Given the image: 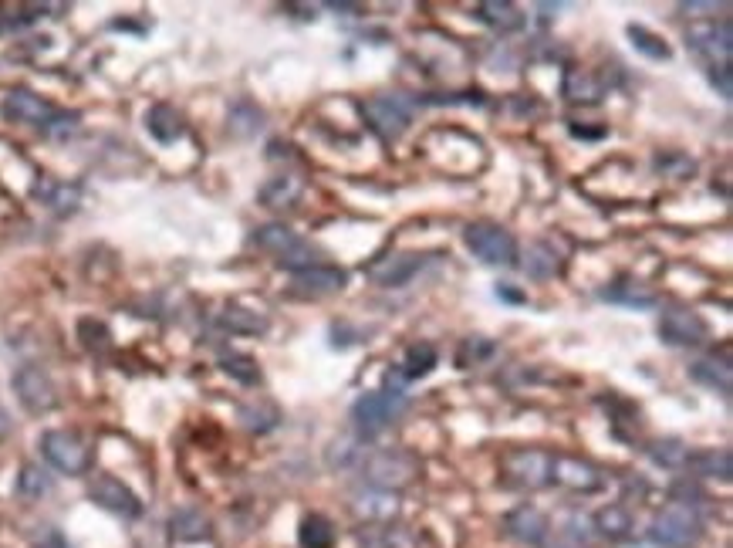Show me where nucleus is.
I'll return each instance as SVG.
<instances>
[{
  "label": "nucleus",
  "instance_id": "1",
  "mask_svg": "<svg viewBox=\"0 0 733 548\" xmlns=\"http://www.w3.org/2000/svg\"><path fill=\"white\" fill-rule=\"evenodd\" d=\"M406 393L399 390V386H389V390H375V393H365L359 400L352 403V427L359 433L362 440L375 437V433H382L386 427H392L402 413H406Z\"/></svg>",
  "mask_w": 733,
  "mask_h": 548
},
{
  "label": "nucleus",
  "instance_id": "2",
  "mask_svg": "<svg viewBox=\"0 0 733 548\" xmlns=\"http://www.w3.org/2000/svg\"><path fill=\"white\" fill-rule=\"evenodd\" d=\"M254 244L261 247V251L274 254L277 264H281V268H288V271H294V274L321 264L315 247L305 244L298 234L291 231V227H284V224H264V227H257V231H254Z\"/></svg>",
  "mask_w": 733,
  "mask_h": 548
},
{
  "label": "nucleus",
  "instance_id": "3",
  "mask_svg": "<svg viewBox=\"0 0 733 548\" xmlns=\"http://www.w3.org/2000/svg\"><path fill=\"white\" fill-rule=\"evenodd\" d=\"M700 515H696L693 505H683V501H673L669 508L659 511L649 525V538L652 545L659 548H686L690 542L700 538Z\"/></svg>",
  "mask_w": 733,
  "mask_h": 548
},
{
  "label": "nucleus",
  "instance_id": "4",
  "mask_svg": "<svg viewBox=\"0 0 733 548\" xmlns=\"http://www.w3.org/2000/svg\"><path fill=\"white\" fill-rule=\"evenodd\" d=\"M500 471H504V481L514 484V488L538 491V488H548V484L554 481V457L548 454V450L521 447V450L504 454Z\"/></svg>",
  "mask_w": 733,
  "mask_h": 548
},
{
  "label": "nucleus",
  "instance_id": "5",
  "mask_svg": "<svg viewBox=\"0 0 733 548\" xmlns=\"http://www.w3.org/2000/svg\"><path fill=\"white\" fill-rule=\"evenodd\" d=\"M463 241L480 261L490 264V268H514L517 264V241L511 231H504L500 224H490V220H480V224H470L463 231Z\"/></svg>",
  "mask_w": 733,
  "mask_h": 548
},
{
  "label": "nucleus",
  "instance_id": "6",
  "mask_svg": "<svg viewBox=\"0 0 733 548\" xmlns=\"http://www.w3.org/2000/svg\"><path fill=\"white\" fill-rule=\"evenodd\" d=\"M416 471H419V461L413 454H406V450H375V454H369L362 461L365 481L379 491L406 488V484L416 477Z\"/></svg>",
  "mask_w": 733,
  "mask_h": 548
},
{
  "label": "nucleus",
  "instance_id": "7",
  "mask_svg": "<svg viewBox=\"0 0 733 548\" xmlns=\"http://www.w3.org/2000/svg\"><path fill=\"white\" fill-rule=\"evenodd\" d=\"M41 454L55 471L68 477H82L92 464V450L75 430H48L41 437Z\"/></svg>",
  "mask_w": 733,
  "mask_h": 548
},
{
  "label": "nucleus",
  "instance_id": "8",
  "mask_svg": "<svg viewBox=\"0 0 733 548\" xmlns=\"http://www.w3.org/2000/svg\"><path fill=\"white\" fill-rule=\"evenodd\" d=\"M362 116L375 136L392 143V139H399L402 132L409 129L413 109H409V102L399 99V95H372V99L362 102Z\"/></svg>",
  "mask_w": 733,
  "mask_h": 548
},
{
  "label": "nucleus",
  "instance_id": "9",
  "mask_svg": "<svg viewBox=\"0 0 733 548\" xmlns=\"http://www.w3.org/2000/svg\"><path fill=\"white\" fill-rule=\"evenodd\" d=\"M706 329L703 315L693 312V308H683V305H673L666 308L663 318H659V339L666 342V346H676V349H690V346H703Z\"/></svg>",
  "mask_w": 733,
  "mask_h": 548
},
{
  "label": "nucleus",
  "instance_id": "10",
  "mask_svg": "<svg viewBox=\"0 0 733 548\" xmlns=\"http://www.w3.org/2000/svg\"><path fill=\"white\" fill-rule=\"evenodd\" d=\"M58 112L48 99H41L38 92H31V88H11V92L4 95V116L11 122H21V126H34L41 132H48L51 122L58 119Z\"/></svg>",
  "mask_w": 733,
  "mask_h": 548
},
{
  "label": "nucleus",
  "instance_id": "11",
  "mask_svg": "<svg viewBox=\"0 0 733 548\" xmlns=\"http://www.w3.org/2000/svg\"><path fill=\"white\" fill-rule=\"evenodd\" d=\"M14 393L21 400L24 410L31 413H48L58 406V390L51 383V376L41 366H21L14 373Z\"/></svg>",
  "mask_w": 733,
  "mask_h": 548
},
{
  "label": "nucleus",
  "instance_id": "12",
  "mask_svg": "<svg viewBox=\"0 0 733 548\" xmlns=\"http://www.w3.org/2000/svg\"><path fill=\"white\" fill-rule=\"evenodd\" d=\"M88 498H92L98 508L112 511V515H119V518H139L142 515V501L136 498V491L125 488L119 477H112V474L95 477L92 488H88Z\"/></svg>",
  "mask_w": 733,
  "mask_h": 548
},
{
  "label": "nucleus",
  "instance_id": "13",
  "mask_svg": "<svg viewBox=\"0 0 733 548\" xmlns=\"http://www.w3.org/2000/svg\"><path fill=\"white\" fill-rule=\"evenodd\" d=\"M426 261H429V254H416V251L386 254V258L369 264V278L382 288H402L406 281H413L416 274L426 268Z\"/></svg>",
  "mask_w": 733,
  "mask_h": 548
},
{
  "label": "nucleus",
  "instance_id": "14",
  "mask_svg": "<svg viewBox=\"0 0 733 548\" xmlns=\"http://www.w3.org/2000/svg\"><path fill=\"white\" fill-rule=\"evenodd\" d=\"M733 34H730V21H706V24H696V28L686 31V44L696 51V55H703V58H710L713 65H717V58H720V65L730 58V48H733Z\"/></svg>",
  "mask_w": 733,
  "mask_h": 548
},
{
  "label": "nucleus",
  "instance_id": "15",
  "mask_svg": "<svg viewBox=\"0 0 733 548\" xmlns=\"http://www.w3.org/2000/svg\"><path fill=\"white\" fill-rule=\"evenodd\" d=\"M554 481L565 484V488H571V491L592 494V491L602 488L605 477L595 464L581 461V457H554Z\"/></svg>",
  "mask_w": 733,
  "mask_h": 548
},
{
  "label": "nucleus",
  "instance_id": "16",
  "mask_svg": "<svg viewBox=\"0 0 733 548\" xmlns=\"http://www.w3.org/2000/svg\"><path fill=\"white\" fill-rule=\"evenodd\" d=\"M348 281V274L342 268H335V264H315V268H305L294 274V291L298 295H335V291H342Z\"/></svg>",
  "mask_w": 733,
  "mask_h": 548
},
{
  "label": "nucleus",
  "instance_id": "17",
  "mask_svg": "<svg viewBox=\"0 0 733 548\" xmlns=\"http://www.w3.org/2000/svg\"><path fill=\"white\" fill-rule=\"evenodd\" d=\"M504 525H507V535L517 538V542H524V545H541L551 532L548 518H544L534 505H521L517 511H511Z\"/></svg>",
  "mask_w": 733,
  "mask_h": 548
},
{
  "label": "nucleus",
  "instance_id": "18",
  "mask_svg": "<svg viewBox=\"0 0 733 548\" xmlns=\"http://www.w3.org/2000/svg\"><path fill=\"white\" fill-rule=\"evenodd\" d=\"M352 508H355V515L365 518V521H392L399 515V498H396V491L372 488L365 494H355Z\"/></svg>",
  "mask_w": 733,
  "mask_h": 548
},
{
  "label": "nucleus",
  "instance_id": "19",
  "mask_svg": "<svg viewBox=\"0 0 733 548\" xmlns=\"http://www.w3.org/2000/svg\"><path fill=\"white\" fill-rule=\"evenodd\" d=\"M477 17L484 24H490L494 31L500 34H511V31H521L527 17L521 14V7L507 4V0H487V4L477 7Z\"/></svg>",
  "mask_w": 733,
  "mask_h": 548
},
{
  "label": "nucleus",
  "instance_id": "20",
  "mask_svg": "<svg viewBox=\"0 0 733 548\" xmlns=\"http://www.w3.org/2000/svg\"><path fill=\"white\" fill-rule=\"evenodd\" d=\"M146 129H149V136L156 139V143H176V139L183 136V119H180V112L173 109V105H153V109L146 112Z\"/></svg>",
  "mask_w": 733,
  "mask_h": 548
},
{
  "label": "nucleus",
  "instance_id": "21",
  "mask_svg": "<svg viewBox=\"0 0 733 548\" xmlns=\"http://www.w3.org/2000/svg\"><path fill=\"white\" fill-rule=\"evenodd\" d=\"M217 322L234 335H264L267 325H271L267 322V315L254 312V308H244V305H227L217 315Z\"/></svg>",
  "mask_w": 733,
  "mask_h": 548
},
{
  "label": "nucleus",
  "instance_id": "22",
  "mask_svg": "<svg viewBox=\"0 0 733 548\" xmlns=\"http://www.w3.org/2000/svg\"><path fill=\"white\" fill-rule=\"evenodd\" d=\"M34 197H38L44 207H51L55 214H71L82 200V190L75 183H58V180H41L34 187Z\"/></svg>",
  "mask_w": 733,
  "mask_h": 548
},
{
  "label": "nucleus",
  "instance_id": "23",
  "mask_svg": "<svg viewBox=\"0 0 733 548\" xmlns=\"http://www.w3.org/2000/svg\"><path fill=\"white\" fill-rule=\"evenodd\" d=\"M696 477H717V481H730L733 474V461H730V450H696V454L686 457V464Z\"/></svg>",
  "mask_w": 733,
  "mask_h": 548
},
{
  "label": "nucleus",
  "instance_id": "24",
  "mask_svg": "<svg viewBox=\"0 0 733 548\" xmlns=\"http://www.w3.org/2000/svg\"><path fill=\"white\" fill-rule=\"evenodd\" d=\"M301 197V180L298 176H274V180H267L261 187V203L267 210H288L294 207Z\"/></svg>",
  "mask_w": 733,
  "mask_h": 548
},
{
  "label": "nucleus",
  "instance_id": "25",
  "mask_svg": "<svg viewBox=\"0 0 733 548\" xmlns=\"http://www.w3.org/2000/svg\"><path fill=\"white\" fill-rule=\"evenodd\" d=\"M690 376L700 386H706V390H713L720 396H730V366H727V359H700V362H693Z\"/></svg>",
  "mask_w": 733,
  "mask_h": 548
},
{
  "label": "nucleus",
  "instance_id": "26",
  "mask_svg": "<svg viewBox=\"0 0 733 548\" xmlns=\"http://www.w3.org/2000/svg\"><path fill=\"white\" fill-rule=\"evenodd\" d=\"M524 271L531 274L534 281H548V278H554V274L561 271V258H558V251H554V244L538 241V244L527 247Z\"/></svg>",
  "mask_w": 733,
  "mask_h": 548
},
{
  "label": "nucleus",
  "instance_id": "27",
  "mask_svg": "<svg viewBox=\"0 0 733 548\" xmlns=\"http://www.w3.org/2000/svg\"><path fill=\"white\" fill-rule=\"evenodd\" d=\"M595 528H598V535L609 538V542H622V538H629L632 532V515L622 505H609L595 515Z\"/></svg>",
  "mask_w": 733,
  "mask_h": 548
},
{
  "label": "nucleus",
  "instance_id": "28",
  "mask_svg": "<svg viewBox=\"0 0 733 548\" xmlns=\"http://www.w3.org/2000/svg\"><path fill=\"white\" fill-rule=\"evenodd\" d=\"M169 528H173V538H180V542H200V538L210 535V521L193 508L176 511Z\"/></svg>",
  "mask_w": 733,
  "mask_h": 548
},
{
  "label": "nucleus",
  "instance_id": "29",
  "mask_svg": "<svg viewBox=\"0 0 733 548\" xmlns=\"http://www.w3.org/2000/svg\"><path fill=\"white\" fill-rule=\"evenodd\" d=\"M365 440L359 437V433H352V437H338L332 447H328V467H355V464H362L365 461Z\"/></svg>",
  "mask_w": 733,
  "mask_h": 548
},
{
  "label": "nucleus",
  "instance_id": "30",
  "mask_svg": "<svg viewBox=\"0 0 733 548\" xmlns=\"http://www.w3.org/2000/svg\"><path fill=\"white\" fill-rule=\"evenodd\" d=\"M298 538L305 548H332L335 545V528L325 515H308L301 521Z\"/></svg>",
  "mask_w": 733,
  "mask_h": 548
},
{
  "label": "nucleus",
  "instance_id": "31",
  "mask_svg": "<svg viewBox=\"0 0 733 548\" xmlns=\"http://www.w3.org/2000/svg\"><path fill=\"white\" fill-rule=\"evenodd\" d=\"M436 362H440V356H436V349L429 346V342L409 346L406 359H402V376H406V379H423V376L433 373Z\"/></svg>",
  "mask_w": 733,
  "mask_h": 548
},
{
  "label": "nucleus",
  "instance_id": "32",
  "mask_svg": "<svg viewBox=\"0 0 733 548\" xmlns=\"http://www.w3.org/2000/svg\"><path fill=\"white\" fill-rule=\"evenodd\" d=\"M48 491H51V474L44 471V467H38V464H28L21 471V477H17V494H21V498L38 501Z\"/></svg>",
  "mask_w": 733,
  "mask_h": 548
},
{
  "label": "nucleus",
  "instance_id": "33",
  "mask_svg": "<svg viewBox=\"0 0 733 548\" xmlns=\"http://www.w3.org/2000/svg\"><path fill=\"white\" fill-rule=\"evenodd\" d=\"M220 369L227 376H234L237 383H244V386H257V383H261V369H257V362L250 359V356H240V352H230V356H223L220 359Z\"/></svg>",
  "mask_w": 733,
  "mask_h": 548
},
{
  "label": "nucleus",
  "instance_id": "34",
  "mask_svg": "<svg viewBox=\"0 0 733 548\" xmlns=\"http://www.w3.org/2000/svg\"><path fill=\"white\" fill-rule=\"evenodd\" d=\"M629 38H632V48L642 51V55L652 58V61H666L669 55H673L663 38H656V34L646 31V28H639V24H632V28H629Z\"/></svg>",
  "mask_w": 733,
  "mask_h": 548
},
{
  "label": "nucleus",
  "instance_id": "35",
  "mask_svg": "<svg viewBox=\"0 0 733 548\" xmlns=\"http://www.w3.org/2000/svg\"><path fill=\"white\" fill-rule=\"evenodd\" d=\"M240 420H244L247 430L267 433V430L277 427V420H281V417H277L274 406H244V410H240Z\"/></svg>",
  "mask_w": 733,
  "mask_h": 548
},
{
  "label": "nucleus",
  "instance_id": "36",
  "mask_svg": "<svg viewBox=\"0 0 733 548\" xmlns=\"http://www.w3.org/2000/svg\"><path fill=\"white\" fill-rule=\"evenodd\" d=\"M686 457H690V450L679 444V440H659V444L652 447V461L663 467H683Z\"/></svg>",
  "mask_w": 733,
  "mask_h": 548
},
{
  "label": "nucleus",
  "instance_id": "37",
  "mask_svg": "<svg viewBox=\"0 0 733 548\" xmlns=\"http://www.w3.org/2000/svg\"><path fill=\"white\" fill-rule=\"evenodd\" d=\"M78 335H82L85 349H92V352L109 349V329H105L102 322H95V318H82V322H78Z\"/></svg>",
  "mask_w": 733,
  "mask_h": 548
},
{
  "label": "nucleus",
  "instance_id": "38",
  "mask_svg": "<svg viewBox=\"0 0 733 548\" xmlns=\"http://www.w3.org/2000/svg\"><path fill=\"white\" fill-rule=\"evenodd\" d=\"M710 82L720 92V99H730L733 85H730V61L727 65H710Z\"/></svg>",
  "mask_w": 733,
  "mask_h": 548
},
{
  "label": "nucleus",
  "instance_id": "39",
  "mask_svg": "<svg viewBox=\"0 0 733 548\" xmlns=\"http://www.w3.org/2000/svg\"><path fill=\"white\" fill-rule=\"evenodd\" d=\"M34 548H71V545L65 542V535H61V532H48Z\"/></svg>",
  "mask_w": 733,
  "mask_h": 548
},
{
  "label": "nucleus",
  "instance_id": "40",
  "mask_svg": "<svg viewBox=\"0 0 733 548\" xmlns=\"http://www.w3.org/2000/svg\"><path fill=\"white\" fill-rule=\"evenodd\" d=\"M7 433H11V413H7L4 406H0V440H4Z\"/></svg>",
  "mask_w": 733,
  "mask_h": 548
}]
</instances>
